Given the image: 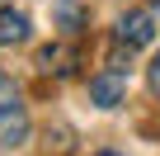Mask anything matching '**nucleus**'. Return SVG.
<instances>
[{"mask_svg":"<svg viewBox=\"0 0 160 156\" xmlns=\"http://www.w3.org/2000/svg\"><path fill=\"white\" fill-rule=\"evenodd\" d=\"M28 137V114L19 104V85L0 76V147H19Z\"/></svg>","mask_w":160,"mask_h":156,"instance_id":"obj_1","label":"nucleus"},{"mask_svg":"<svg viewBox=\"0 0 160 156\" xmlns=\"http://www.w3.org/2000/svg\"><path fill=\"white\" fill-rule=\"evenodd\" d=\"M99 156H118V151H99Z\"/></svg>","mask_w":160,"mask_h":156,"instance_id":"obj_8","label":"nucleus"},{"mask_svg":"<svg viewBox=\"0 0 160 156\" xmlns=\"http://www.w3.org/2000/svg\"><path fill=\"white\" fill-rule=\"evenodd\" d=\"M85 5H75V0H52V24L57 29H66V33H80L85 29Z\"/></svg>","mask_w":160,"mask_h":156,"instance_id":"obj_5","label":"nucleus"},{"mask_svg":"<svg viewBox=\"0 0 160 156\" xmlns=\"http://www.w3.org/2000/svg\"><path fill=\"white\" fill-rule=\"evenodd\" d=\"M155 38V14L151 10H132V14H122L118 19V43L132 52V47H146Z\"/></svg>","mask_w":160,"mask_h":156,"instance_id":"obj_2","label":"nucleus"},{"mask_svg":"<svg viewBox=\"0 0 160 156\" xmlns=\"http://www.w3.org/2000/svg\"><path fill=\"white\" fill-rule=\"evenodd\" d=\"M151 85L160 90V52H155V62H151Z\"/></svg>","mask_w":160,"mask_h":156,"instance_id":"obj_7","label":"nucleus"},{"mask_svg":"<svg viewBox=\"0 0 160 156\" xmlns=\"http://www.w3.org/2000/svg\"><path fill=\"white\" fill-rule=\"evenodd\" d=\"M122 95H127V76H122V71H104V76L90 81V100H94L99 109H113Z\"/></svg>","mask_w":160,"mask_h":156,"instance_id":"obj_3","label":"nucleus"},{"mask_svg":"<svg viewBox=\"0 0 160 156\" xmlns=\"http://www.w3.org/2000/svg\"><path fill=\"white\" fill-rule=\"evenodd\" d=\"M24 38H28V14H19V10H0V47L24 43Z\"/></svg>","mask_w":160,"mask_h":156,"instance_id":"obj_6","label":"nucleus"},{"mask_svg":"<svg viewBox=\"0 0 160 156\" xmlns=\"http://www.w3.org/2000/svg\"><path fill=\"white\" fill-rule=\"evenodd\" d=\"M38 66H42V71H57V76H71V71H75V52H71L66 43H47V47L38 52Z\"/></svg>","mask_w":160,"mask_h":156,"instance_id":"obj_4","label":"nucleus"}]
</instances>
